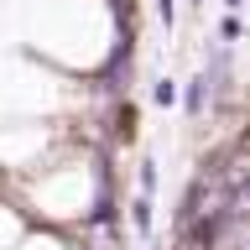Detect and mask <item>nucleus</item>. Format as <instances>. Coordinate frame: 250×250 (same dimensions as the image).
I'll return each instance as SVG.
<instances>
[{"label":"nucleus","instance_id":"obj_1","mask_svg":"<svg viewBox=\"0 0 250 250\" xmlns=\"http://www.w3.org/2000/svg\"><path fill=\"white\" fill-rule=\"evenodd\" d=\"M177 109H183L188 120H203V115L214 109V83H208V73H193L183 89H177Z\"/></svg>","mask_w":250,"mask_h":250},{"label":"nucleus","instance_id":"obj_2","mask_svg":"<svg viewBox=\"0 0 250 250\" xmlns=\"http://www.w3.org/2000/svg\"><path fill=\"white\" fill-rule=\"evenodd\" d=\"M26 229H31V219L21 214L16 203H0V250H11V245H16V240H21Z\"/></svg>","mask_w":250,"mask_h":250},{"label":"nucleus","instance_id":"obj_3","mask_svg":"<svg viewBox=\"0 0 250 250\" xmlns=\"http://www.w3.org/2000/svg\"><path fill=\"white\" fill-rule=\"evenodd\" d=\"M125 219H130V234H151V224H156V198L136 193V198L125 203Z\"/></svg>","mask_w":250,"mask_h":250},{"label":"nucleus","instance_id":"obj_4","mask_svg":"<svg viewBox=\"0 0 250 250\" xmlns=\"http://www.w3.org/2000/svg\"><path fill=\"white\" fill-rule=\"evenodd\" d=\"M11 250H73V245H68V234H58V229H47V224H42V229H26Z\"/></svg>","mask_w":250,"mask_h":250},{"label":"nucleus","instance_id":"obj_5","mask_svg":"<svg viewBox=\"0 0 250 250\" xmlns=\"http://www.w3.org/2000/svg\"><path fill=\"white\" fill-rule=\"evenodd\" d=\"M240 37H245V21H240V11H224V16H219V26H214V42L234 47Z\"/></svg>","mask_w":250,"mask_h":250},{"label":"nucleus","instance_id":"obj_6","mask_svg":"<svg viewBox=\"0 0 250 250\" xmlns=\"http://www.w3.org/2000/svg\"><path fill=\"white\" fill-rule=\"evenodd\" d=\"M156 183H162V172H156V162H151V156H141V162H136V193L156 198Z\"/></svg>","mask_w":250,"mask_h":250},{"label":"nucleus","instance_id":"obj_7","mask_svg":"<svg viewBox=\"0 0 250 250\" xmlns=\"http://www.w3.org/2000/svg\"><path fill=\"white\" fill-rule=\"evenodd\" d=\"M151 104L156 109H172V104H177V78H156V83H151Z\"/></svg>","mask_w":250,"mask_h":250},{"label":"nucleus","instance_id":"obj_8","mask_svg":"<svg viewBox=\"0 0 250 250\" xmlns=\"http://www.w3.org/2000/svg\"><path fill=\"white\" fill-rule=\"evenodd\" d=\"M156 5V21H162V26H177V0H151Z\"/></svg>","mask_w":250,"mask_h":250},{"label":"nucleus","instance_id":"obj_9","mask_svg":"<svg viewBox=\"0 0 250 250\" xmlns=\"http://www.w3.org/2000/svg\"><path fill=\"white\" fill-rule=\"evenodd\" d=\"M219 5H224V11H245L250 0H219Z\"/></svg>","mask_w":250,"mask_h":250},{"label":"nucleus","instance_id":"obj_10","mask_svg":"<svg viewBox=\"0 0 250 250\" xmlns=\"http://www.w3.org/2000/svg\"><path fill=\"white\" fill-rule=\"evenodd\" d=\"M240 188H245V198H250V177H245V183H240Z\"/></svg>","mask_w":250,"mask_h":250}]
</instances>
